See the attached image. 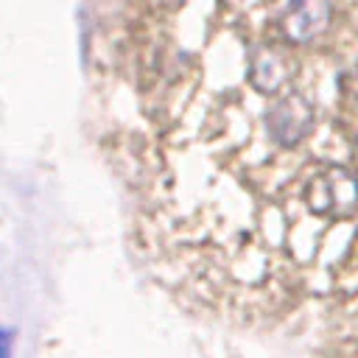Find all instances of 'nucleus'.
I'll return each mask as SVG.
<instances>
[{
    "mask_svg": "<svg viewBox=\"0 0 358 358\" xmlns=\"http://www.w3.org/2000/svg\"><path fill=\"white\" fill-rule=\"evenodd\" d=\"M302 199L313 215L352 218L358 213V173L344 165H324L308 176Z\"/></svg>",
    "mask_w": 358,
    "mask_h": 358,
    "instance_id": "1",
    "label": "nucleus"
},
{
    "mask_svg": "<svg viewBox=\"0 0 358 358\" xmlns=\"http://www.w3.org/2000/svg\"><path fill=\"white\" fill-rule=\"evenodd\" d=\"M316 126V106L302 95L288 90L285 95L274 98V103L266 109V131L268 137L282 145H299Z\"/></svg>",
    "mask_w": 358,
    "mask_h": 358,
    "instance_id": "2",
    "label": "nucleus"
},
{
    "mask_svg": "<svg viewBox=\"0 0 358 358\" xmlns=\"http://www.w3.org/2000/svg\"><path fill=\"white\" fill-rule=\"evenodd\" d=\"M330 0H288L280 14V28L288 42L308 45L330 25Z\"/></svg>",
    "mask_w": 358,
    "mask_h": 358,
    "instance_id": "3",
    "label": "nucleus"
},
{
    "mask_svg": "<svg viewBox=\"0 0 358 358\" xmlns=\"http://www.w3.org/2000/svg\"><path fill=\"white\" fill-rule=\"evenodd\" d=\"M294 76L291 56L277 48L257 42L249 48V84L263 95H277Z\"/></svg>",
    "mask_w": 358,
    "mask_h": 358,
    "instance_id": "4",
    "label": "nucleus"
},
{
    "mask_svg": "<svg viewBox=\"0 0 358 358\" xmlns=\"http://www.w3.org/2000/svg\"><path fill=\"white\" fill-rule=\"evenodd\" d=\"M341 90H344V101H347L350 109L358 115V76H355V78H344Z\"/></svg>",
    "mask_w": 358,
    "mask_h": 358,
    "instance_id": "5",
    "label": "nucleus"
},
{
    "mask_svg": "<svg viewBox=\"0 0 358 358\" xmlns=\"http://www.w3.org/2000/svg\"><path fill=\"white\" fill-rule=\"evenodd\" d=\"M352 154H355V165H358V134H355V140H352Z\"/></svg>",
    "mask_w": 358,
    "mask_h": 358,
    "instance_id": "6",
    "label": "nucleus"
}]
</instances>
